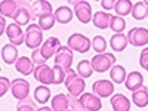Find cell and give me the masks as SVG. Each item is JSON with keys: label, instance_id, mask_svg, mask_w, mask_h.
<instances>
[{"label": "cell", "instance_id": "3", "mask_svg": "<svg viewBox=\"0 0 148 111\" xmlns=\"http://www.w3.org/2000/svg\"><path fill=\"white\" fill-rule=\"evenodd\" d=\"M25 45L28 49H39L43 45V31L40 30L39 24H30L25 30Z\"/></svg>", "mask_w": 148, "mask_h": 111}, {"label": "cell", "instance_id": "13", "mask_svg": "<svg viewBox=\"0 0 148 111\" xmlns=\"http://www.w3.org/2000/svg\"><path fill=\"white\" fill-rule=\"evenodd\" d=\"M59 47H61V42H59L58 37H49L46 42H43V45L40 46L39 51H40L42 56L47 61L49 58H52V56L56 55Z\"/></svg>", "mask_w": 148, "mask_h": 111}, {"label": "cell", "instance_id": "5", "mask_svg": "<svg viewBox=\"0 0 148 111\" xmlns=\"http://www.w3.org/2000/svg\"><path fill=\"white\" fill-rule=\"evenodd\" d=\"M70 5L74 6V14H76L77 19L82 22V24H88L89 21H92V6L90 3L88 2H83V0H80V2H70Z\"/></svg>", "mask_w": 148, "mask_h": 111}, {"label": "cell", "instance_id": "8", "mask_svg": "<svg viewBox=\"0 0 148 111\" xmlns=\"http://www.w3.org/2000/svg\"><path fill=\"white\" fill-rule=\"evenodd\" d=\"M127 42L135 46V47H141L148 43V30L142 27H135L129 30L127 33Z\"/></svg>", "mask_w": 148, "mask_h": 111}, {"label": "cell", "instance_id": "32", "mask_svg": "<svg viewBox=\"0 0 148 111\" xmlns=\"http://www.w3.org/2000/svg\"><path fill=\"white\" fill-rule=\"evenodd\" d=\"M110 28L113 30L116 34H119V33H123V30L126 28V21H125V18H121V16H111V19H110Z\"/></svg>", "mask_w": 148, "mask_h": 111}, {"label": "cell", "instance_id": "46", "mask_svg": "<svg viewBox=\"0 0 148 111\" xmlns=\"http://www.w3.org/2000/svg\"><path fill=\"white\" fill-rule=\"evenodd\" d=\"M147 90H148V88H147Z\"/></svg>", "mask_w": 148, "mask_h": 111}, {"label": "cell", "instance_id": "41", "mask_svg": "<svg viewBox=\"0 0 148 111\" xmlns=\"http://www.w3.org/2000/svg\"><path fill=\"white\" fill-rule=\"evenodd\" d=\"M6 27H8L6 19L0 15V36H3V33H6Z\"/></svg>", "mask_w": 148, "mask_h": 111}, {"label": "cell", "instance_id": "43", "mask_svg": "<svg viewBox=\"0 0 148 111\" xmlns=\"http://www.w3.org/2000/svg\"><path fill=\"white\" fill-rule=\"evenodd\" d=\"M144 5H145V6L148 8V0H145V2H144Z\"/></svg>", "mask_w": 148, "mask_h": 111}, {"label": "cell", "instance_id": "30", "mask_svg": "<svg viewBox=\"0 0 148 111\" xmlns=\"http://www.w3.org/2000/svg\"><path fill=\"white\" fill-rule=\"evenodd\" d=\"M130 15H132L135 19H138V21L145 19V16L148 15V8L144 5V2H136V3L133 5V8H132Z\"/></svg>", "mask_w": 148, "mask_h": 111}, {"label": "cell", "instance_id": "47", "mask_svg": "<svg viewBox=\"0 0 148 111\" xmlns=\"http://www.w3.org/2000/svg\"><path fill=\"white\" fill-rule=\"evenodd\" d=\"M147 18H148V15H147Z\"/></svg>", "mask_w": 148, "mask_h": 111}, {"label": "cell", "instance_id": "40", "mask_svg": "<svg viewBox=\"0 0 148 111\" xmlns=\"http://www.w3.org/2000/svg\"><path fill=\"white\" fill-rule=\"evenodd\" d=\"M101 6L105 10H111V9H114V6H116V0H102Z\"/></svg>", "mask_w": 148, "mask_h": 111}, {"label": "cell", "instance_id": "6", "mask_svg": "<svg viewBox=\"0 0 148 111\" xmlns=\"http://www.w3.org/2000/svg\"><path fill=\"white\" fill-rule=\"evenodd\" d=\"M10 92L15 99H27L30 95V83L25 79H15L10 82Z\"/></svg>", "mask_w": 148, "mask_h": 111}, {"label": "cell", "instance_id": "17", "mask_svg": "<svg viewBox=\"0 0 148 111\" xmlns=\"http://www.w3.org/2000/svg\"><path fill=\"white\" fill-rule=\"evenodd\" d=\"M31 10H33V16H37V18H40L42 15H46V14H53L52 5L49 2H46V0L33 2L31 3Z\"/></svg>", "mask_w": 148, "mask_h": 111}, {"label": "cell", "instance_id": "25", "mask_svg": "<svg viewBox=\"0 0 148 111\" xmlns=\"http://www.w3.org/2000/svg\"><path fill=\"white\" fill-rule=\"evenodd\" d=\"M16 9H18V2H14V0L0 2V15H2L3 18H6V16L14 18Z\"/></svg>", "mask_w": 148, "mask_h": 111}, {"label": "cell", "instance_id": "24", "mask_svg": "<svg viewBox=\"0 0 148 111\" xmlns=\"http://www.w3.org/2000/svg\"><path fill=\"white\" fill-rule=\"evenodd\" d=\"M132 101H133V104L136 107L145 108L148 105V90L145 88H141L138 90L132 92Z\"/></svg>", "mask_w": 148, "mask_h": 111}, {"label": "cell", "instance_id": "36", "mask_svg": "<svg viewBox=\"0 0 148 111\" xmlns=\"http://www.w3.org/2000/svg\"><path fill=\"white\" fill-rule=\"evenodd\" d=\"M68 101H70V110H73V111H89V110H86L83 107V104L80 102V99H79V98H76V96L68 95Z\"/></svg>", "mask_w": 148, "mask_h": 111}, {"label": "cell", "instance_id": "42", "mask_svg": "<svg viewBox=\"0 0 148 111\" xmlns=\"http://www.w3.org/2000/svg\"><path fill=\"white\" fill-rule=\"evenodd\" d=\"M37 111H53V110L49 107H42V108H37Z\"/></svg>", "mask_w": 148, "mask_h": 111}, {"label": "cell", "instance_id": "38", "mask_svg": "<svg viewBox=\"0 0 148 111\" xmlns=\"http://www.w3.org/2000/svg\"><path fill=\"white\" fill-rule=\"evenodd\" d=\"M31 61H33V62H34L36 65H42V64H45V62H46V59L42 56V53H40L39 49L33 51V53H31Z\"/></svg>", "mask_w": 148, "mask_h": 111}, {"label": "cell", "instance_id": "26", "mask_svg": "<svg viewBox=\"0 0 148 111\" xmlns=\"http://www.w3.org/2000/svg\"><path fill=\"white\" fill-rule=\"evenodd\" d=\"M53 15H55V19L59 24H68L73 19V10L68 6H59L53 12Z\"/></svg>", "mask_w": 148, "mask_h": 111}, {"label": "cell", "instance_id": "23", "mask_svg": "<svg viewBox=\"0 0 148 111\" xmlns=\"http://www.w3.org/2000/svg\"><path fill=\"white\" fill-rule=\"evenodd\" d=\"M126 70L123 65H113L110 70V77H111V82L116 83V84H121L125 83L126 80Z\"/></svg>", "mask_w": 148, "mask_h": 111}, {"label": "cell", "instance_id": "9", "mask_svg": "<svg viewBox=\"0 0 148 111\" xmlns=\"http://www.w3.org/2000/svg\"><path fill=\"white\" fill-rule=\"evenodd\" d=\"M71 64H73V51L68 46H62L58 49V52L55 55V65L62 67L65 71L71 70Z\"/></svg>", "mask_w": 148, "mask_h": 111}, {"label": "cell", "instance_id": "2", "mask_svg": "<svg viewBox=\"0 0 148 111\" xmlns=\"http://www.w3.org/2000/svg\"><path fill=\"white\" fill-rule=\"evenodd\" d=\"M90 64L93 73H105L111 70L113 65H116V56L113 53H96L90 59Z\"/></svg>", "mask_w": 148, "mask_h": 111}, {"label": "cell", "instance_id": "27", "mask_svg": "<svg viewBox=\"0 0 148 111\" xmlns=\"http://www.w3.org/2000/svg\"><path fill=\"white\" fill-rule=\"evenodd\" d=\"M34 99L39 104H46L49 99H51V89L45 84H40L34 89Z\"/></svg>", "mask_w": 148, "mask_h": 111}, {"label": "cell", "instance_id": "21", "mask_svg": "<svg viewBox=\"0 0 148 111\" xmlns=\"http://www.w3.org/2000/svg\"><path fill=\"white\" fill-rule=\"evenodd\" d=\"M110 19H111V15L107 14V12H104V10H98L92 16L93 25L96 28H101V30H105V28L110 27Z\"/></svg>", "mask_w": 148, "mask_h": 111}, {"label": "cell", "instance_id": "19", "mask_svg": "<svg viewBox=\"0 0 148 111\" xmlns=\"http://www.w3.org/2000/svg\"><path fill=\"white\" fill-rule=\"evenodd\" d=\"M15 68L18 73L24 74V76H28V74H33V71H34V62L28 56H21L15 62Z\"/></svg>", "mask_w": 148, "mask_h": 111}, {"label": "cell", "instance_id": "28", "mask_svg": "<svg viewBox=\"0 0 148 111\" xmlns=\"http://www.w3.org/2000/svg\"><path fill=\"white\" fill-rule=\"evenodd\" d=\"M132 8H133V3L129 2V0H116V6H114V10L117 16H126V15H130L132 12Z\"/></svg>", "mask_w": 148, "mask_h": 111}, {"label": "cell", "instance_id": "20", "mask_svg": "<svg viewBox=\"0 0 148 111\" xmlns=\"http://www.w3.org/2000/svg\"><path fill=\"white\" fill-rule=\"evenodd\" d=\"M129 42H127V36H125L123 33H119V34H114V36H111V39H110V46L113 51L116 52H123L125 49L127 47Z\"/></svg>", "mask_w": 148, "mask_h": 111}, {"label": "cell", "instance_id": "18", "mask_svg": "<svg viewBox=\"0 0 148 111\" xmlns=\"http://www.w3.org/2000/svg\"><path fill=\"white\" fill-rule=\"evenodd\" d=\"M2 59L5 61V64L12 65L18 61V49L14 45H5L2 47Z\"/></svg>", "mask_w": 148, "mask_h": 111}, {"label": "cell", "instance_id": "44", "mask_svg": "<svg viewBox=\"0 0 148 111\" xmlns=\"http://www.w3.org/2000/svg\"><path fill=\"white\" fill-rule=\"evenodd\" d=\"M145 70H147V71H148V65H147V67H145Z\"/></svg>", "mask_w": 148, "mask_h": 111}, {"label": "cell", "instance_id": "39", "mask_svg": "<svg viewBox=\"0 0 148 111\" xmlns=\"http://www.w3.org/2000/svg\"><path fill=\"white\" fill-rule=\"evenodd\" d=\"M139 65L142 68H145L148 65V47L142 49V52H141V56H139Z\"/></svg>", "mask_w": 148, "mask_h": 111}, {"label": "cell", "instance_id": "10", "mask_svg": "<svg viewBox=\"0 0 148 111\" xmlns=\"http://www.w3.org/2000/svg\"><path fill=\"white\" fill-rule=\"evenodd\" d=\"M92 90H93V95L99 96V98H110L114 93V83L111 80H105V79L96 80L92 84Z\"/></svg>", "mask_w": 148, "mask_h": 111}, {"label": "cell", "instance_id": "35", "mask_svg": "<svg viewBox=\"0 0 148 111\" xmlns=\"http://www.w3.org/2000/svg\"><path fill=\"white\" fill-rule=\"evenodd\" d=\"M16 111H37V108H36L34 101L30 99V98H27V99H22V101L18 102Z\"/></svg>", "mask_w": 148, "mask_h": 111}, {"label": "cell", "instance_id": "34", "mask_svg": "<svg viewBox=\"0 0 148 111\" xmlns=\"http://www.w3.org/2000/svg\"><path fill=\"white\" fill-rule=\"evenodd\" d=\"M52 73H53V84H62V83L65 82L67 71H65L62 67H59V65H53Z\"/></svg>", "mask_w": 148, "mask_h": 111}, {"label": "cell", "instance_id": "31", "mask_svg": "<svg viewBox=\"0 0 148 111\" xmlns=\"http://www.w3.org/2000/svg\"><path fill=\"white\" fill-rule=\"evenodd\" d=\"M55 22H56V19H55L53 14H46L39 18V27L42 31H46V30H51L55 25Z\"/></svg>", "mask_w": 148, "mask_h": 111}, {"label": "cell", "instance_id": "37", "mask_svg": "<svg viewBox=\"0 0 148 111\" xmlns=\"http://www.w3.org/2000/svg\"><path fill=\"white\" fill-rule=\"evenodd\" d=\"M10 89V80L8 77H0V98Z\"/></svg>", "mask_w": 148, "mask_h": 111}, {"label": "cell", "instance_id": "14", "mask_svg": "<svg viewBox=\"0 0 148 111\" xmlns=\"http://www.w3.org/2000/svg\"><path fill=\"white\" fill-rule=\"evenodd\" d=\"M80 102L83 104V107L86 110H89V111H99L102 108V102H101V98L99 96H96L93 93H88V92H84L80 98Z\"/></svg>", "mask_w": 148, "mask_h": 111}, {"label": "cell", "instance_id": "4", "mask_svg": "<svg viewBox=\"0 0 148 111\" xmlns=\"http://www.w3.org/2000/svg\"><path fill=\"white\" fill-rule=\"evenodd\" d=\"M67 46L71 49V51H76L79 53H86L88 51H90L92 46V40H89V37H86L80 33H74L68 37Z\"/></svg>", "mask_w": 148, "mask_h": 111}, {"label": "cell", "instance_id": "16", "mask_svg": "<svg viewBox=\"0 0 148 111\" xmlns=\"http://www.w3.org/2000/svg\"><path fill=\"white\" fill-rule=\"evenodd\" d=\"M111 107L114 111H130V101L123 93H116L111 96Z\"/></svg>", "mask_w": 148, "mask_h": 111}, {"label": "cell", "instance_id": "29", "mask_svg": "<svg viewBox=\"0 0 148 111\" xmlns=\"http://www.w3.org/2000/svg\"><path fill=\"white\" fill-rule=\"evenodd\" d=\"M76 73L79 74V76L82 79H89L92 74H93V68H92V64H90V61H80V62L77 64V70Z\"/></svg>", "mask_w": 148, "mask_h": 111}, {"label": "cell", "instance_id": "11", "mask_svg": "<svg viewBox=\"0 0 148 111\" xmlns=\"http://www.w3.org/2000/svg\"><path fill=\"white\" fill-rule=\"evenodd\" d=\"M34 79L39 82L40 84H53V73H52V68L47 67L46 64H42V65H36L34 67Z\"/></svg>", "mask_w": 148, "mask_h": 111}, {"label": "cell", "instance_id": "45", "mask_svg": "<svg viewBox=\"0 0 148 111\" xmlns=\"http://www.w3.org/2000/svg\"><path fill=\"white\" fill-rule=\"evenodd\" d=\"M67 111H73V110H67Z\"/></svg>", "mask_w": 148, "mask_h": 111}, {"label": "cell", "instance_id": "22", "mask_svg": "<svg viewBox=\"0 0 148 111\" xmlns=\"http://www.w3.org/2000/svg\"><path fill=\"white\" fill-rule=\"evenodd\" d=\"M52 110L53 111H67L70 110V101H68V95L64 93H58L52 98Z\"/></svg>", "mask_w": 148, "mask_h": 111}, {"label": "cell", "instance_id": "15", "mask_svg": "<svg viewBox=\"0 0 148 111\" xmlns=\"http://www.w3.org/2000/svg\"><path fill=\"white\" fill-rule=\"evenodd\" d=\"M125 84L126 88L130 90V92H135L141 88H144V77L139 71H132L126 76V80H125Z\"/></svg>", "mask_w": 148, "mask_h": 111}, {"label": "cell", "instance_id": "33", "mask_svg": "<svg viewBox=\"0 0 148 111\" xmlns=\"http://www.w3.org/2000/svg\"><path fill=\"white\" fill-rule=\"evenodd\" d=\"M92 49L96 53H105L107 49V40L104 36H95L92 40Z\"/></svg>", "mask_w": 148, "mask_h": 111}, {"label": "cell", "instance_id": "7", "mask_svg": "<svg viewBox=\"0 0 148 111\" xmlns=\"http://www.w3.org/2000/svg\"><path fill=\"white\" fill-rule=\"evenodd\" d=\"M33 18V10H31V5H28L27 2H18V9L14 15V22L18 25H27Z\"/></svg>", "mask_w": 148, "mask_h": 111}, {"label": "cell", "instance_id": "12", "mask_svg": "<svg viewBox=\"0 0 148 111\" xmlns=\"http://www.w3.org/2000/svg\"><path fill=\"white\" fill-rule=\"evenodd\" d=\"M6 36L10 40V45L14 46H19L22 43H25V33L22 31V28L18 25V24H8L6 27Z\"/></svg>", "mask_w": 148, "mask_h": 111}, {"label": "cell", "instance_id": "1", "mask_svg": "<svg viewBox=\"0 0 148 111\" xmlns=\"http://www.w3.org/2000/svg\"><path fill=\"white\" fill-rule=\"evenodd\" d=\"M65 88L70 92L71 96H82L84 93V79H82L77 73H74V70L67 71V77H65Z\"/></svg>", "mask_w": 148, "mask_h": 111}]
</instances>
